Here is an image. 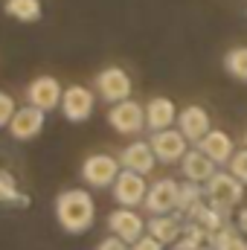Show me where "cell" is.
Segmentation results:
<instances>
[{
	"instance_id": "obj_7",
	"label": "cell",
	"mask_w": 247,
	"mask_h": 250,
	"mask_svg": "<svg viewBox=\"0 0 247 250\" xmlns=\"http://www.w3.org/2000/svg\"><path fill=\"white\" fill-rule=\"evenodd\" d=\"M114 201L120 204V207H140L143 201H145V195H148V184H145V175H140V172H131V169H123L120 172V178L114 181Z\"/></svg>"
},
{
	"instance_id": "obj_13",
	"label": "cell",
	"mask_w": 247,
	"mask_h": 250,
	"mask_svg": "<svg viewBox=\"0 0 247 250\" xmlns=\"http://www.w3.org/2000/svg\"><path fill=\"white\" fill-rule=\"evenodd\" d=\"M108 230H111L114 236H120L123 242L134 245V242L145 233V221H143V215H137L131 207H123V209H114V212L108 215Z\"/></svg>"
},
{
	"instance_id": "obj_25",
	"label": "cell",
	"mask_w": 247,
	"mask_h": 250,
	"mask_svg": "<svg viewBox=\"0 0 247 250\" xmlns=\"http://www.w3.org/2000/svg\"><path fill=\"white\" fill-rule=\"evenodd\" d=\"M15 99L9 96V93H3L0 90V128H9V123H12V117H15Z\"/></svg>"
},
{
	"instance_id": "obj_16",
	"label": "cell",
	"mask_w": 247,
	"mask_h": 250,
	"mask_svg": "<svg viewBox=\"0 0 247 250\" xmlns=\"http://www.w3.org/2000/svg\"><path fill=\"white\" fill-rule=\"evenodd\" d=\"M120 163H123V169L140 172V175H148V172L154 169V163H157V154H154L151 143L137 140V143L125 146L123 151H120Z\"/></svg>"
},
{
	"instance_id": "obj_21",
	"label": "cell",
	"mask_w": 247,
	"mask_h": 250,
	"mask_svg": "<svg viewBox=\"0 0 247 250\" xmlns=\"http://www.w3.org/2000/svg\"><path fill=\"white\" fill-rule=\"evenodd\" d=\"M201 201H206V195H204V184L184 181V184H181V192H178V212L186 218V215H189V209H192V207H198Z\"/></svg>"
},
{
	"instance_id": "obj_24",
	"label": "cell",
	"mask_w": 247,
	"mask_h": 250,
	"mask_svg": "<svg viewBox=\"0 0 247 250\" xmlns=\"http://www.w3.org/2000/svg\"><path fill=\"white\" fill-rule=\"evenodd\" d=\"M227 169L242 181V184H247V146L245 148H239L233 157H230V163H227Z\"/></svg>"
},
{
	"instance_id": "obj_12",
	"label": "cell",
	"mask_w": 247,
	"mask_h": 250,
	"mask_svg": "<svg viewBox=\"0 0 247 250\" xmlns=\"http://www.w3.org/2000/svg\"><path fill=\"white\" fill-rule=\"evenodd\" d=\"M195 146H198L206 157H212L218 166H227L230 157L236 154V143H233V137H230L227 131H221V128H209Z\"/></svg>"
},
{
	"instance_id": "obj_11",
	"label": "cell",
	"mask_w": 247,
	"mask_h": 250,
	"mask_svg": "<svg viewBox=\"0 0 247 250\" xmlns=\"http://www.w3.org/2000/svg\"><path fill=\"white\" fill-rule=\"evenodd\" d=\"M62 96H64V90H62V84H59L56 76H38V79H32L29 87H26L29 105H35V108H41V111L59 108V105H62Z\"/></svg>"
},
{
	"instance_id": "obj_6",
	"label": "cell",
	"mask_w": 247,
	"mask_h": 250,
	"mask_svg": "<svg viewBox=\"0 0 247 250\" xmlns=\"http://www.w3.org/2000/svg\"><path fill=\"white\" fill-rule=\"evenodd\" d=\"M93 105H96V96H93L84 84H70V87H64L62 114H64L67 123H84V120H90Z\"/></svg>"
},
{
	"instance_id": "obj_10",
	"label": "cell",
	"mask_w": 247,
	"mask_h": 250,
	"mask_svg": "<svg viewBox=\"0 0 247 250\" xmlns=\"http://www.w3.org/2000/svg\"><path fill=\"white\" fill-rule=\"evenodd\" d=\"M44 123H47V111H41L35 105H26V108H18L15 111V117L9 123V134H12V140L26 143V140L38 137L44 131Z\"/></svg>"
},
{
	"instance_id": "obj_5",
	"label": "cell",
	"mask_w": 247,
	"mask_h": 250,
	"mask_svg": "<svg viewBox=\"0 0 247 250\" xmlns=\"http://www.w3.org/2000/svg\"><path fill=\"white\" fill-rule=\"evenodd\" d=\"M151 148L157 154L160 163H181L184 154L189 151V140L181 134V128H163V131H151Z\"/></svg>"
},
{
	"instance_id": "obj_15",
	"label": "cell",
	"mask_w": 247,
	"mask_h": 250,
	"mask_svg": "<svg viewBox=\"0 0 247 250\" xmlns=\"http://www.w3.org/2000/svg\"><path fill=\"white\" fill-rule=\"evenodd\" d=\"M181 172H184L186 181L206 184V181L218 172V163H215L212 157H206V154L195 146V148H189V151L184 154V160H181Z\"/></svg>"
},
{
	"instance_id": "obj_20",
	"label": "cell",
	"mask_w": 247,
	"mask_h": 250,
	"mask_svg": "<svg viewBox=\"0 0 247 250\" xmlns=\"http://www.w3.org/2000/svg\"><path fill=\"white\" fill-rule=\"evenodd\" d=\"M242 236H245V233L239 230V224H230V221H227L221 230H215V233L209 236V248L212 250H236L245 242Z\"/></svg>"
},
{
	"instance_id": "obj_8",
	"label": "cell",
	"mask_w": 247,
	"mask_h": 250,
	"mask_svg": "<svg viewBox=\"0 0 247 250\" xmlns=\"http://www.w3.org/2000/svg\"><path fill=\"white\" fill-rule=\"evenodd\" d=\"M178 192L181 184L172 181V178H160L148 187V195L143 201V207L151 212V215H166V212H175L178 209Z\"/></svg>"
},
{
	"instance_id": "obj_30",
	"label": "cell",
	"mask_w": 247,
	"mask_h": 250,
	"mask_svg": "<svg viewBox=\"0 0 247 250\" xmlns=\"http://www.w3.org/2000/svg\"><path fill=\"white\" fill-rule=\"evenodd\" d=\"M245 146H247V134H245Z\"/></svg>"
},
{
	"instance_id": "obj_18",
	"label": "cell",
	"mask_w": 247,
	"mask_h": 250,
	"mask_svg": "<svg viewBox=\"0 0 247 250\" xmlns=\"http://www.w3.org/2000/svg\"><path fill=\"white\" fill-rule=\"evenodd\" d=\"M175 123H178V108H175L172 99H166V96L148 99V105H145V128L163 131V128H172Z\"/></svg>"
},
{
	"instance_id": "obj_32",
	"label": "cell",
	"mask_w": 247,
	"mask_h": 250,
	"mask_svg": "<svg viewBox=\"0 0 247 250\" xmlns=\"http://www.w3.org/2000/svg\"><path fill=\"white\" fill-rule=\"evenodd\" d=\"M175 250H181V248H178V245H175Z\"/></svg>"
},
{
	"instance_id": "obj_1",
	"label": "cell",
	"mask_w": 247,
	"mask_h": 250,
	"mask_svg": "<svg viewBox=\"0 0 247 250\" xmlns=\"http://www.w3.org/2000/svg\"><path fill=\"white\" fill-rule=\"evenodd\" d=\"M56 221L70 236L87 233L93 227V221H96V204H93L90 192H84V189H64L56 198Z\"/></svg>"
},
{
	"instance_id": "obj_27",
	"label": "cell",
	"mask_w": 247,
	"mask_h": 250,
	"mask_svg": "<svg viewBox=\"0 0 247 250\" xmlns=\"http://www.w3.org/2000/svg\"><path fill=\"white\" fill-rule=\"evenodd\" d=\"M96 250H131V245L123 242L120 236H108V239H102V242L96 245Z\"/></svg>"
},
{
	"instance_id": "obj_22",
	"label": "cell",
	"mask_w": 247,
	"mask_h": 250,
	"mask_svg": "<svg viewBox=\"0 0 247 250\" xmlns=\"http://www.w3.org/2000/svg\"><path fill=\"white\" fill-rule=\"evenodd\" d=\"M0 204H18V207H26L29 204V198L18 189L15 178L9 172H3V169H0Z\"/></svg>"
},
{
	"instance_id": "obj_31",
	"label": "cell",
	"mask_w": 247,
	"mask_h": 250,
	"mask_svg": "<svg viewBox=\"0 0 247 250\" xmlns=\"http://www.w3.org/2000/svg\"><path fill=\"white\" fill-rule=\"evenodd\" d=\"M201 250H212V248H201Z\"/></svg>"
},
{
	"instance_id": "obj_28",
	"label": "cell",
	"mask_w": 247,
	"mask_h": 250,
	"mask_svg": "<svg viewBox=\"0 0 247 250\" xmlns=\"http://www.w3.org/2000/svg\"><path fill=\"white\" fill-rule=\"evenodd\" d=\"M239 230H242V233L247 236V207L242 209V212H239Z\"/></svg>"
},
{
	"instance_id": "obj_26",
	"label": "cell",
	"mask_w": 247,
	"mask_h": 250,
	"mask_svg": "<svg viewBox=\"0 0 247 250\" xmlns=\"http://www.w3.org/2000/svg\"><path fill=\"white\" fill-rule=\"evenodd\" d=\"M163 248H166V245H163V242H157L151 233H143V236L131 245V250H163Z\"/></svg>"
},
{
	"instance_id": "obj_23",
	"label": "cell",
	"mask_w": 247,
	"mask_h": 250,
	"mask_svg": "<svg viewBox=\"0 0 247 250\" xmlns=\"http://www.w3.org/2000/svg\"><path fill=\"white\" fill-rule=\"evenodd\" d=\"M224 70L239 79V82H247V47H233L227 56H224Z\"/></svg>"
},
{
	"instance_id": "obj_2",
	"label": "cell",
	"mask_w": 247,
	"mask_h": 250,
	"mask_svg": "<svg viewBox=\"0 0 247 250\" xmlns=\"http://www.w3.org/2000/svg\"><path fill=\"white\" fill-rule=\"evenodd\" d=\"M204 195L206 201L221 209V212H233L242 201H245V184L227 169V172H215L206 184H204Z\"/></svg>"
},
{
	"instance_id": "obj_3",
	"label": "cell",
	"mask_w": 247,
	"mask_h": 250,
	"mask_svg": "<svg viewBox=\"0 0 247 250\" xmlns=\"http://www.w3.org/2000/svg\"><path fill=\"white\" fill-rule=\"evenodd\" d=\"M120 172H123V163H120V157H111V154H90L82 163V181L93 189L114 187Z\"/></svg>"
},
{
	"instance_id": "obj_9",
	"label": "cell",
	"mask_w": 247,
	"mask_h": 250,
	"mask_svg": "<svg viewBox=\"0 0 247 250\" xmlns=\"http://www.w3.org/2000/svg\"><path fill=\"white\" fill-rule=\"evenodd\" d=\"M96 93L105 102H111V105L123 102V99L131 96V76L125 73L123 67H105L96 76Z\"/></svg>"
},
{
	"instance_id": "obj_19",
	"label": "cell",
	"mask_w": 247,
	"mask_h": 250,
	"mask_svg": "<svg viewBox=\"0 0 247 250\" xmlns=\"http://www.w3.org/2000/svg\"><path fill=\"white\" fill-rule=\"evenodd\" d=\"M6 15L21 21V23H32L41 18V3L38 0H6Z\"/></svg>"
},
{
	"instance_id": "obj_17",
	"label": "cell",
	"mask_w": 247,
	"mask_h": 250,
	"mask_svg": "<svg viewBox=\"0 0 247 250\" xmlns=\"http://www.w3.org/2000/svg\"><path fill=\"white\" fill-rule=\"evenodd\" d=\"M178 128H181V134H184L189 143H198L209 128V114H206V108H201V105H186L184 111H178Z\"/></svg>"
},
{
	"instance_id": "obj_29",
	"label": "cell",
	"mask_w": 247,
	"mask_h": 250,
	"mask_svg": "<svg viewBox=\"0 0 247 250\" xmlns=\"http://www.w3.org/2000/svg\"><path fill=\"white\" fill-rule=\"evenodd\" d=\"M236 250H247V242H242V245H239V248H236Z\"/></svg>"
},
{
	"instance_id": "obj_14",
	"label": "cell",
	"mask_w": 247,
	"mask_h": 250,
	"mask_svg": "<svg viewBox=\"0 0 247 250\" xmlns=\"http://www.w3.org/2000/svg\"><path fill=\"white\" fill-rule=\"evenodd\" d=\"M184 224L186 218L175 209V212H166V215H151L148 224H145V233H151L163 245H178L181 236H184Z\"/></svg>"
},
{
	"instance_id": "obj_4",
	"label": "cell",
	"mask_w": 247,
	"mask_h": 250,
	"mask_svg": "<svg viewBox=\"0 0 247 250\" xmlns=\"http://www.w3.org/2000/svg\"><path fill=\"white\" fill-rule=\"evenodd\" d=\"M108 123L117 134H125V137H134L145 128V108L134 99H123L117 105H111L108 111Z\"/></svg>"
}]
</instances>
